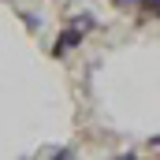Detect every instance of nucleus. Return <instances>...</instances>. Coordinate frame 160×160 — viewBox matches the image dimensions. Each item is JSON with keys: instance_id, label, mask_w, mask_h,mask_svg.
Here are the masks:
<instances>
[{"instance_id": "1", "label": "nucleus", "mask_w": 160, "mask_h": 160, "mask_svg": "<svg viewBox=\"0 0 160 160\" xmlns=\"http://www.w3.org/2000/svg\"><path fill=\"white\" fill-rule=\"evenodd\" d=\"M82 38H86V30H82L78 22H71V26H63L60 30V38H56V45H52V60H63L71 48H78Z\"/></svg>"}, {"instance_id": "2", "label": "nucleus", "mask_w": 160, "mask_h": 160, "mask_svg": "<svg viewBox=\"0 0 160 160\" xmlns=\"http://www.w3.org/2000/svg\"><path fill=\"white\" fill-rule=\"evenodd\" d=\"M138 8H142V19L160 22V0H138Z\"/></svg>"}, {"instance_id": "3", "label": "nucleus", "mask_w": 160, "mask_h": 160, "mask_svg": "<svg viewBox=\"0 0 160 160\" xmlns=\"http://www.w3.org/2000/svg\"><path fill=\"white\" fill-rule=\"evenodd\" d=\"M38 157H75V145H60V149H38Z\"/></svg>"}, {"instance_id": "4", "label": "nucleus", "mask_w": 160, "mask_h": 160, "mask_svg": "<svg viewBox=\"0 0 160 160\" xmlns=\"http://www.w3.org/2000/svg\"><path fill=\"white\" fill-rule=\"evenodd\" d=\"M19 19L26 22V30H30V34H38V30H41V22H38V15H34V11H19Z\"/></svg>"}, {"instance_id": "5", "label": "nucleus", "mask_w": 160, "mask_h": 160, "mask_svg": "<svg viewBox=\"0 0 160 160\" xmlns=\"http://www.w3.org/2000/svg\"><path fill=\"white\" fill-rule=\"evenodd\" d=\"M71 22H78L82 30H97V19H93V15H89V11H86V15H75V19H71Z\"/></svg>"}, {"instance_id": "6", "label": "nucleus", "mask_w": 160, "mask_h": 160, "mask_svg": "<svg viewBox=\"0 0 160 160\" xmlns=\"http://www.w3.org/2000/svg\"><path fill=\"white\" fill-rule=\"evenodd\" d=\"M149 149H160V134H153V138H149Z\"/></svg>"}, {"instance_id": "7", "label": "nucleus", "mask_w": 160, "mask_h": 160, "mask_svg": "<svg viewBox=\"0 0 160 160\" xmlns=\"http://www.w3.org/2000/svg\"><path fill=\"white\" fill-rule=\"evenodd\" d=\"M112 4H116V8H130L134 0H112Z\"/></svg>"}]
</instances>
